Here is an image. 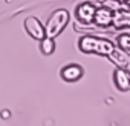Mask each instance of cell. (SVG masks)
Instances as JSON below:
<instances>
[{"label":"cell","instance_id":"cell-1","mask_svg":"<svg viewBox=\"0 0 130 126\" xmlns=\"http://www.w3.org/2000/svg\"><path fill=\"white\" fill-rule=\"evenodd\" d=\"M116 45L106 39V37H96V35H83L78 40V49L83 54H96L107 57Z\"/></svg>","mask_w":130,"mask_h":126},{"label":"cell","instance_id":"cell-2","mask_svg":"<svg viewBox=\"0 0 130 126\" xmlns=\"http://www.w3.org/2000/svg\"><path fill=\"white\" fill-rule=\"evenodd\" d=\"M69 20H71V14H69L68 9H63V8L55 9L49 16V19H47V22L44 25L46 35L47 37H52V39L58 37L64 31V28L69 25Z\"/></svg>","mask_w":130,"mask_h":126},{"label":"cell","instance_id":"cell-3","mask_svg":"<svg viewBox=\"0 0 130 126\" xmlns=\"http://www.w3.org/2000/svg\"><path fill=\"white\" fill-rule=\"evenodd\" d=\"M95 11H96V6L92 2H81L75 8V19H77L78 23L90 26V25H93Z\"/></svg>","mask_w":130,"mask_h":126},{"label":"cell","instance_id":"cell-4","mask_svg":"<svg viewBox=\"0 0 130 126\" xmlns=\"http://www.w3.org/2000/svg\"><path fill=\"white\" fill-rule=\"evenodd\" d=\"M23 26H25L26 34H28L31 39L37 40V42H40V40L46 35V32H44V25H43L37 17H34V16L26 17L25 22H23Z\"/></svg>","mask_w":130,"mask_h":126},{"label":"cell","instance_id":"cell-5","mask_svg":"<svg viewBox=\"0 0 130 126\" xmlns=\"http://www.w3.org/2000/svg\"><path fill=\"white\" fill-rule=\"evenodd\" d=\"M112 19H113V9L109 6H96L95 16H93V25L96 28H110L112 26Z\"/></svg>","mask_w":130,"mask_h":126},{"label":"cell","instance_id":"cell-6","mask_svg":"<svg viewBox=\"0 0 130 126\" xmlns=\"http://www.w3.org/2000/svg\"><path fill=\"white\" fill-rule=\"evenodd\" d=\"M83 75H84V69H83L81 65H78V63H69V65L63 66L61 71H60V77L68 83H75Z\"/></svg>","mask_w":130,"mask_h":126},{"label":"cell","instance_id":"cell-7","mask_svg":"<svg viewBox=\"0 0 130 126\" xmlns=\"http://www.w3.org/2000/svg\"><path fill=\"white\" fill-rule=\"evenodd\" d=\"M112 28L113 29H130V8H118L113 9V19H112Z\"/></svg>","mask_w":130,"mask_h":126},{"label":"cell","instance_id":"cell-8","mask_svg":"<svg viewBox=\"0 0 130 126\" xmlns=\"http://www.w3.org/2000/svg\"><path fill=\"white\" fill-rule=\"evenodd\" d=\"M112 79H113V85L118 91H121V92L130 91V74L127 69L116 68L112 74Z\"/></svg>","mask_w":130,"mask_h":126},{"label":"cell","instance_id":"cell-9","mask_svg":"<svg viewBox=\"0 0 130 126\" xmlns=\"http://www.w3.org/2000/svg\"><path fill=\"white\" fill-rule=\"evenodd\" d=\"M107 58L116 65V68H122V69H127V66L130 65V52L124 51L122 48L119 46H115L113 51L107 55Z\"/></svg>","mask_w":130,"mask_h":126},{"label":"cell","instance_id":"cell-10","mask_svg":"<svg viewBox=\"0 0 130 126\" xmlns=\"http://www.w3.org/2000/svg\"><path fill=\"white\" fill-rule=\"evenodd\" d=\"M40 51H41L43 55H52L55 52V40L52 37L44 35L40 40Z\"/></svg>","mask_w":130,"mask_h":126},{"label":"cell","instance_id":"cell-11","mask_svg":"<svg viewBox=\"0 0 130 126\" xmlns=\"http://www.w3.org/2000/svg\"><path fill=\"white\" fill-rule=\"evenodd\" d=\"M116 46L122 48L124 51L130 52V34L128 32H124V34H119L116 37Z\"/></svg>","mask_w":130,"mask_h":126},{"label":"cell","instance_id":"cell-12","mask_svg":"<svg viewBox=\"0 0 130 126\" xmlns=\"http://www.w3.org/2000/svg\"><path fill=\"white\" fill-rule=\"evenodd\" d=\"M115 2H118V3L125 5V6H128V8H130V0H115Z\"/></svg>","mask_w":130,"mask_h":126},{"label":"cell","instance_id":"cell-13","mask_svg":"<svg viewBox=\"0 0 130 126\" xmlns=\"http://www.w3.org/2000/svg\"><path fill=\"white\" fill-rule=\"evenodd\" d=\"M127 71H128V74H130V65H128V66H127Z\"/></svg>","mask_w":130,"mask_h":126}]
</instances>
